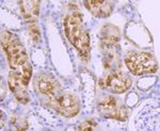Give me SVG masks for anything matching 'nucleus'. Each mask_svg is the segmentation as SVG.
I'll return each instance as SVG.
<instances>
[{"mask_svg":"<svg viewBox=\"0 0 160 131\" xmlns=\"http://www.w3.org/2000/svg\"><path fill=\"white\" fill-rule=\"evenodd\" d=\"M55 109L63 116L73 117L79 112L78 99L68 93H63L55 97Z\"/></svg>","mask_w":160,"mask_h":131,"instance_id":"423d86ee","label":"nucleus"},{"mask_svg":"<svg viewBox=\"0 0 160 131\" xmlns=\"http://www.w3.org/2000/svg\"><path fill=\"white\" fill-rule=\"evenodd\" d=\"M11 124L15 126L17 130H25L27 129V125H22V119H17V117H13L11 119Z\"/></svg>","mask_w":160,"mask_h":131,"instance_id":"dca6fc26","label":"nucleus"},{"mask_svg":"<svg viewBox=\"0 0 160 131\" xmlns=\"http://www.w3.org/2000/svg\"><path fill=\"white\" fill-rule=\"evenodd\" d=\"M58 84L56 81H53L50 78H46V77H42L38 80V90L40 92L46 96L49 97H56L57 95V90H58Z\"/></svg>","mask_w":160,"mask_h":131,"instance_id":"f8f14e48","label":"nucleus"},{"mask_svg":"<svg viewBox=\"0 0 160 131\" xmlns=\"http://www.w3.org/2000/svg\"><path fill=\"white\" fill-rule=\"evenodd\" d=\"M113 46H104L105 55H104V65L105 68L117 70L121 66V61L118 58V53L113 49Z\"/></svg>","mask_w":160,"mask_h":131,"instance_id":"9b49d317","label":"nucleus"},{"mask_svg":"<svg viewBox=\"0 0 160 131\" xmlns=\"http://www.w3.org/2000/svg\"><path fill=\"white\" fill-rule=\"evenodd\" d=\"M19 73V71H18ZM31 74H32V67H31L29 62H26L22 67V71L19 73V77H20V81L24 84L25 86L28 85L31 78Z\"/></svg>","mask_w":160,"mask_h":131,"instance_id":"ddd939ff","label":"nucleus"},{"mask_svg":"<svg viewBox=\"0 0 160 131\" xmlns=\"http://www.w3.org/2000/svg\"><path fill=\"white\" fill-rule=\"evenodd\" d=\"M19 9L24 18L29 24L37 22L38 18V14H40V1H34V0L20 1Z\"/></svg>","mask_w":160,"mask_h":131,"instance_id":"1a4fd4ad","label":"nucleus"},{"mask_svg":"<svg viewBox=\"0 0 160 131\" xmlns=\"http://www.w3.org/2000/svg\"><path fill=\"white\" fill-rule=\"evenodd\" d=\"M8 82H9L10 90L13 92V94L15 95L17 100H18L19 102H22V104H27L30 100V97H29V95H28L27 91L25 90L26 86L22 83V81H20L18 71L17 70L11 71L9 75Z\"/></svg>","mask_w":160,"mask_h":131,"instance_id":"0eeeda50","label":"nucleus"},{"mask_svg":"<svg viewBox=\"0 0 160 131\" xmlns=\"http://www.w3.org/2000/svg\"><path fill=\"white\" fill-rule=\"evenodd\" d=\"M125 63L131 74L137 76L154 74L158 70V63L149 52L130 51L125 56Z\"/></svg>","mask_w":160,"mask_h":131,"instance_id":"7ed1b4c3","label":"nucleus"},{"mask_svg":"<svg viewBox=\"0 0 160 131\" xmlns=\"http://www.w3.org/2000/svg\"><path fill=\"white\" fill-rule=\"evenodd\" d=\"M29 34H30V36L32 37V40L34 41V43L40 42L41 33H40V29H38V27L35 22L29 24Z\"/></svg>","mask_w":160,"mask_h":131,"instance_id":"4468645a","label":"nucleus"},{"mask_svg":"<svg viewBox=\"0 0 160 131\" xmlns=\"http://www.w3.org/2000/svg\"><path fill=\"white\" fill-rule=\"evenodd\" d=\"M97 128V123L94 119H88L86 122H83L81 125H79L78 129L81 131H91L95 130Z\"/></svg>","mask_w":160,"mask_h":131,"instance_id":"2eb2a0df","label":"nucleus"},{"mask_svg":"<svg viewBox=\"0 0 160 131\" xmlns=\"http://www.w3.org/2000/svg\"><path fill=\"white\" fill-rule=\"evenodd\" d=\"M120 30L113 25L108 24L100 30V40L104 46H114L120 41Z\"/></svg>","mask_w":160,"mask_h":131,"instance_id":"9d476101","label":"nucleus"},{"mask_svg":"<svg viewBox=\"0 0 160 131\" xmlns=\"http://www.w3.org/2000/svg\"><path fill=\"white\" fill-rule=\"evenodd\" d=\"M1 46L6 51L10 67L13 70H16L18 67H22V65L28 62L27 53L24 46L13 33L8 31L1 33Z\"/></svg>","mask_w":160,"mask_h":131,"instance_id":"f03ea898","label":"nucleus"},{"mask_svg":"<svg viewBox=\"0 0 160 131\" xmlns=\"http://www.w3.org/2000/svg\"><path fill=\"white\" fill-rule=\"evenodd\" d=\"M84 6L95 17H108L112 12V3L106 0H87Z\"/></svg>","mask_w":160,"mask_h":131,"instance_id":"6e6552de","label":"nucleus"},{"mask_svg":"<svg viewBox=\"0 0 160 131\" xmlns=\"http://www.w3.org/2000/svg\"><path fill=\"white\" fill-rule=\"evenodd\" d=\"M63 26L66 36L78 50L81 60L88 61L90 59V35L82 25L81 13L78 9L74 12L72 11L71 14L64 18Z\"/></svg>","mask_w":160,"mask_h":131,"instance_id":"f257e3e1","label":"nucleus"},{"mask_svg":"<svg viewBox=\"0 0 160 131\" xmlns=\"http://www.w3.org/2000/svg\"><path fill=\"white\" fill-rule=\"evenodd\" d=\"M97 109L102 116L105 119H112L117 120H126L128 116L127 109L125 106L121 104L117 98L113 96H106L99 100Z\"/></svg>","mask_w":160,"mask_h":131,"instance_id":"20e7f679","label":"nucleus"},{"mask_svg":"<svg viewBox=\"0 0 160 131\" xmlns=\"http://www.w3.org/2000/svg\"><path fill=\"white\" fill-rule=\"evenodd\" d=\"M99 85L104 89L109 90L112 93L121 94L126 92L131 86V79L125 74L114 71L105 78L100 79Z\"/></svg>","mask_w":160,"mask_h":131,"instance_id":"39448f33","label":"nucleus"}]
</instances>
